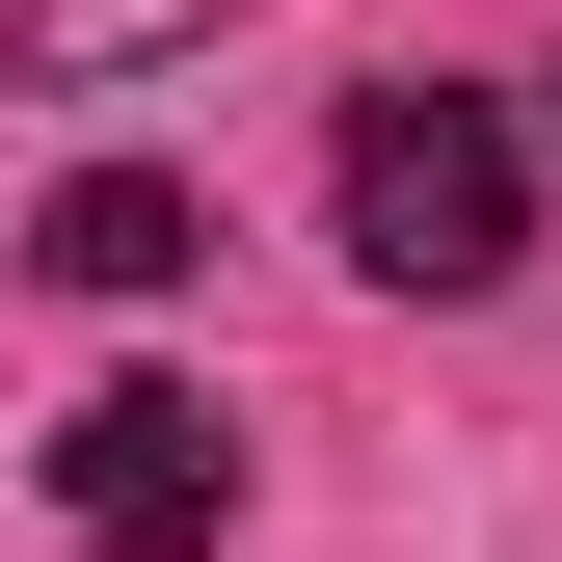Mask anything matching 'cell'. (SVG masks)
<instances>
[{"mask_svg":"<svg viewBox=\"0 0 562 562\" xmlns=\"http://www.w3.org/2000/svg\"><path fill=\"white\" fill-rule=\"evenodd\" d=\"M348 268L375 295H509L536 268V134L482 81H375L348 108Z\"/></svg>","mask_w":562,"mask_h":562,"instance_id":"cell-1","label":"cell"},{"mask_svg":"<svg viewBox=\"0 0 562 562\" xmlns=\"http://www.w3.org/2000/svg\"><path fill=\"white\" fill-rule=\"evenodd\" d=\"M215 509H241V429L188 375H81L54 402V536L81 562H215Z\"/></svg>","mask_w":562,"mask_h":562,"instance_id":"cell-2","label":"cell"},{"mask_svg":"<svg viewBox=\"0 0 562 562\" xmlns=\"http://www.w3.org/2000/svg\"><path fill=\"white\" fill-rule=\"evenodd\" d=\"M188 241H215V215H188L161 161H81V188L27 215V268H54V295H188Z\"/></svg>","mask_w":562,"mask_h":562,"instance_id":"cell-3","label":"cell"},{"mask_svg":"<svg viewBox=\"0 0 562 562\" xmlns=\"http://www.w3.org/2000/svg\"><path fill=\"white\" fill-rule=\"evenodd\" d=\"M188 27H241V0H0V81H134Z\"/></svg>","mask_w":562,"mask_h":562,"instance_id":"cell-4","label":"cell"}]
</instances>
